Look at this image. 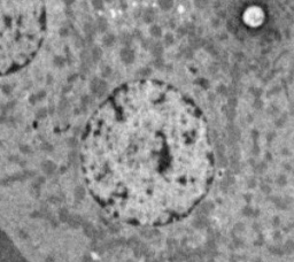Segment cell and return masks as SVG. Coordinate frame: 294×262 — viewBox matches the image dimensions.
Here are the masks:
<instances>
[{"mask_svg":"<svg viewBox=\"0 0 294 262\" xmlns=\"http://www.w3.org/2000/svg\"><path fill=\"white\" fill-rule=\"evenodd\" d=\"M79 160L95 203L135 227H162L189 215L215 174L203 113L155 79L125 83L101 102L86 123Z\"/></svg>","mask_w":294,"mask_h":262,"instance_id":"1","label":"cell"},{"mask_svg":"<svg viewBox=\"0 0 294 262\" xmlns=\"http://www.w3.org/2000/svg\"><path fill=\"white\" fill-rule=\"evenodd\" d=\"M46 28L44 0H0V76L32 61Z\"/></svg>","mask_w":294,"mask_h":262,"instance_id":"2","label":"cell"},{"mask_svg":"<svg viewBox=\"0 0 294 262\" xmlns=\"http://www.w3.org/2000/svg\"><path fill=\"white\" fill-rule=\"evenodd\" d=\"M0 262H28L0 230Z\"/></svg>","mask_w":294,"mask_h":262,"instance_id":"3","label":"cell"}]
</instances>
